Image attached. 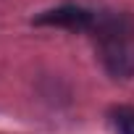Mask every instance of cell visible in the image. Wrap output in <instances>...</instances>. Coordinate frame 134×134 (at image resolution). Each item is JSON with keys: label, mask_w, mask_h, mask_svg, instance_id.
<instances>
[{"label": "cell", "mask_w": 134, "mask_h": 134, "mask_svg": "<svg viewBox=\"0 0 134 134\" xmlns=\"http://www.w3.org/2000/svg\"><path fill=\"white\" fill-rule=\"evenodd\" d=\"M108 121H110L116 134H134V108L118 105L108 113Z\"/></svg>", "instance_id": "3957f363"}, {"label": "cell", "mask_w": 134, "mask_h": 134, "mask_svg": "<svg viewBox=\"0 0 134 134\" xmlns=\"http://www.w3.org/2000/svg\"><path fill=\"white\" fill-rule=\"evenodd\" d=\"M90 34L97 40L100 60L116 79L134 76V19L124 11H100Z\"/></svg>", "instance_id": "6da1fadb"}, {"label": "cell", "mask_w": 134, "mask_h": 134, "mask_svg": "<svg viewBox=\"0 0 134 134\" xmlns=\"http://www.w3.org/2000/svg\"><path fill=\"white\" fill-rule=\"evenodd\" d=\"M34 24L40 26H60L69 32H90L95 24V13L79 5H60L53 11H45L34 19Z\"/></svg>", "instance_id": "7a4b0ae2"}]
</instances>
